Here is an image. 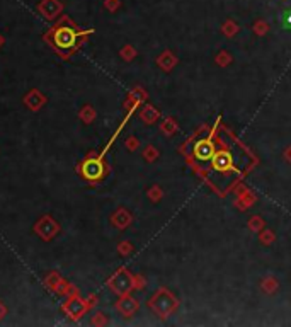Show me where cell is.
Instances as JSON below:
<instances>
[{
	"label": "cell",
	"mask_w": 291,
	"mask_h": 327,
	"mask_svg": "<svg viewBox=\"0 0 291 327\" xmlns=\"http://www.w3.org/2000/svg\"><path fill=\"white\" fill-rule=\"evenodd\" d=\"M281 24L286 31H291V9H286L281 16Z\"/></svg>",
	"instance_id": "cell-11"
},
{
	"label": "cell",
	"mask_w": 291,
	"mask_h": 327,
	"mask_svg": "<svg viewBox=\"0 0 291 327\" xmlns=\"http://www.w3.org/2000/svg\"><path fill=\"white\" fill-rule=\"evenodd\" d=\"M34 230H36V233H38V235L41 237V239L51 240L53 237H55L56 233H58L60 225L51 218V216H43V218L39 220L38 223H36Z\"/></svg>",
	"instance_id": "cell-2"
},
{
	"label": "cell",
	"mask_w": 291,
	"mask_h": 327,
	"mask_svg": "<svg viewBox=\"0 0 291 327\" xmlns=\"http://www.w3.org/2000/svg\"><path fill=\"white\" fill-rule=\"evenodd\" d=\"M118 309L121 310L125 315H129L131 312H135L136 303H135V300H131V298H125V300H121V302L118 303Z\"/></svg>",
	"instance_id": "cell-10"
},
{
	"label": "cell",
	"mask_w": 291,
	"mask_h": 327,
	"mask_svg": "<svg viewBox=\"0 0 291 327\" xmlns=\"http://www.w3.org/2000/svg\"><path fill=\"white\" fill-rule=\"evenodd\" d=\"M72 26L73 24L70 22V19H63L55 29H51L46 34V39H51V45H55V48H58L60 51H72L82 38L80 33L73 31Z\"/></svg>",
	"instance_id": "cell-1"
},
{
	"label": "cell",
	"mask_w": 291,
	"mask_h": 327,
	"mask_svg": "<svg viewBox=\"0 0 291 327\" xmlns=\"http://www.w3.org/2000/svg\"><path fill=\"white\" fill-rule=\"evenodd\" d=\"M62 281L60 279V276H58V273H51V275L46 278V285H48V288H51V290H56V286H58V283Z\"/></svg>",
	"instance_id": "cell-12"
},
{
	"label": "cell",
	"mask_w": 291,
	"mask_h": 327,
	"mask_svg": "<svg viewBox=\"0 0 291 327\" xmlns=\"http://www.w3.org/2000/svg\"><path fill=\"white\" fill-rule=\"evenodd\" d=\"M38 11L41 12V16L48 21H55L63 11V5L58 0H41L38 5Z\"/></svg>",
	"instance_id": "cell-4"
},
{
	"label": "cell",
	"mask_w": 291,
	"mask_h": 327,
	"mask_svg": "<svg viewBox=\"0 0 291 327\" xmlns=\"http://www.w3.org/2000/svg\"><path fill=\"white\" fill-rule=\"evenodd\" d=\"M80 116H82V118L85 119V121H90V119H92L94 116H96V113H94L92 109H90L89 106H87V108H83V111L80 113Z\"/></svg>",
	"instance_id": "cell-13"
},
{
	"label": "cell",
	"mask_w": 291,
	"mask_h": 327,
	"mask_svg": "<svg viewBox=\"0 0 291 327\" xmlns=\"http://www.w3.org/2000/svg\"><path fill=\"white\" fill-rule=\"evenodd\" d=\"M45 101H46L45 96H43L41 92H38V91H31L28 96H26V99H24V102L32 109V111H36V109L41 108V106L45 104Z\"/></svg>",
	"instance_id": "cell-8"
},
{
	"label": "cell",
	"mask_w": 291,
	"mask_h": 327,
	"mask_svg": "<svg viewBox=\"0 0 291 327\" xmlns=\"http://www.w3.org/2000/svg\"><path fill=\"white\" fill-rule=\"evenodd\" d=\"M232 165V159L226 152H218L213 155V167L218 171H226Z\"/></svg>",
	"instance_id": "cell-7"
},
{
	"label": "cell",
	"mask_w": 291,
	"mask_h": 327,
	"mask_svg": "<svg viewBox=\"0 0 291 327\" xmlns=\"http://www.w3.org/2000/svg\"><path fill=\"white\" fill-rule=\"evenodd\" d=\"M63 310H65V313L72 320H79L80 317L85 313L87 303H85V300H82L80 296H77V295L70 296V298L65 302V305H63Z\"/></svg>",
	"instance_id": "cell-3"
},
{
	"label": "cell",
	"mask_w": 291,
	"mask_h": 327,
	"mask_svg": "<svg viewBox=\"0 0 291 327\" xmlns=\"http://www.w3.org/2000/svg\"><path fill=\"white\" fill-rule=\"evenodd\" d=\"M5 312H7V309H5V305L2 302H0V319L5 315Z\"/></svg>",
	"instance_id": "cell-15"
},
{
	"label": "cell",
	"mask_w": 291,
	"mask_h": 327,
	"mask_svg": "<svg viewBox=\"0 0 291 327\" xmlns=\"http://www.w3.org/2000/svg\"><path fill=\"white\" fill-rule=\"evenodd\" d=\"M215 155V150H213V145L210 142H199L196 145V157L199 160H208Z\"/></svg>",
	"instance_id": "cell-9"
},
{
	"label": "cell",
	"mask_w": 291,
	"mask_h": 327,
	"mask_svg": "<svg viewBox=\"0 0 291 327\" xmlns=\"http://www.w3.org/2000/svg\"><path fill=\"white\" fill-rule=\"evenodd\" d=\"M4 45V38H2V36H0V46Z\"/></svg>",
	"instance_id": "cell-16"
},
{
	"label": "cell",
	"mask_w": 291,
	"mask_h": 327,
	"mask_svg": "<svg viewBox=\"0 0 291 327\" xmlns=\"http://www.w3.org/2000/svg\"><path fill=\"white\" fill-rule=\"evenodd\" d=\"M118 5H119V0H106V7H108L109 11L118 9Z\"/></svg>",
	"instance_id": "cell-14"
},
{
	"label": "cell",
	"mask_w": 291,
	"mask_h": 327,
	"mask_svg": "<svg viewBox=\"0 0 291 327\" xmlns=\"http://www.w3.org/2000/svg\"><path fill=\"white\" fill-rule=\"evenodd\" d=\"M109 285H111V288L114 290L116 293H126L128 290H131L133 279L126 271H119L118 275L109 281Z\"/></svg>",
	"instance_id": "cell-6"
},
{
	"label": "cell",
	"mask_w": 291,
	"mask_h": 327,
	"mask_svg": "<svg viewBox=\"0 0 291 327\" xmlns=\"http://www.w3.org/2000/svg\"><path fill=\"white\" fill-rule=\"evenodd\" d=\"M102 162L97 159H87L85 162L82 164V174L85 179L89 181H97L99 178H102Z\"/></svg>",
	"instance_id": "cell-5"
}]
</instances>
